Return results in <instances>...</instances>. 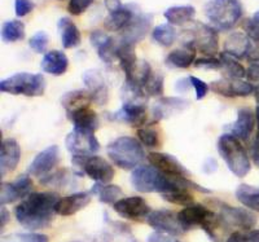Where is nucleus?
I'll return each mask as SVG.
<instances>
[{
  "instance_id": "obj_1",
  "label": "nucleus",
  "mask_w": 259,
  "mask_h": 242,
  "mask_svg": "<svg viewBox=\"0 0 259 242\" xmlns=\"http://www.w3.org/2000/svg\"><path fill=\"white\" fill-rule=\"evenodd\" d=\"M59 196L52 192H32L15 207L17 222L29 230L50 227L56 214Z\"/></svg>"
},
{
  "instance_id": "obj_2",
  "label": "nucleus",
  "mask_w": 259,
  "mask_h": 242,
  "mask_svg": "<svg viewBox=\"0 0 259 242\" xmlns=\"http://www.w3.org/2000/svg\"><path fill=\"white\" fill-rule=\"evenodd\" d=\"M218 153L230 171L237 177H245L250 172V161L241 141L231 133H223L218 139Z\"/></svg>"
},
{
  "instance_id": "obj_3",
  "label": "nucleus",
  "mask_w": 259,
  "mask_h": 242,
  "mask_svg": "<svg viewBox=\"0 0 259 242\" xmlns=\"http://www.w3.org/2000/svg\"><path fill=\"white\" fill-rule=\"evenodd\" d=\"M106 153L122 170H133L144 160L145 153L142 142L131 136H121L106 147Z\"/></svg>"
},
{
  "instance_id": "obj_4",
  "label": "nucleus",
  "mask_w": 259,
  "mask_h": 242,
  "mask_svg": "<svg viewBox=\"0 0 259 242\" xmlns=\"http://www.w3.org/2000/svg\"><path fill=\"white\" fill-rule=\"evenodd\" d=\"M203 11L211 26L221 31L232 29L242 17L240 0H209Z\"/></svg>"
},
{
  "instance_id": "obj_5",
  "label": "nucleus",
  "mask_w": 259,
  "mask_h": 242,
  "mask_svg": "<svg viewBox=\"0 0 259 242\" xmlns=\"http://www.w3.org/2000/svg\"><path fill=\"white\" fill-rule=\"evenodd\" d=\"M178 219L187 230L192 227H201L212 242H219L215 234V229L222 224L219 214L212 213L211 210L202 205H191L178 213Z\"/></svg>"
},
{
  "instance_id": "obj_6",
  "label": "nucleus",
  "mask_w": 259,
  "mask_h": 242,
  "mask_svg": "<svg viewBox=\"0 0 259 242\" xmlns=\"http://www.w3.org/2000/svg\"><path fill=\"white\" fill-rule=\"evenodd\" d=\"M47 87L45 77L32 73H17L0 82V91L11 94H24L27 98L43 96Z\"/></svg>"
},
{
  "instance_id": "obj_7",
  "label": "nucleus",
  "mask_w": 259,
  "mask_h": 242,
  "mask_svg": "<svg viewBox=\"0 0 259 242\" xmlns=\"http://www.w3.org/2000/svg\"><path fill=\"white\" fill-rule=\"evenodd\" d=\"M73 166L75 174L85 175L95 183L109 184L114 177V168L108 161L99 156H73Z\"/></svg>"
},
{
  "instance_id": "obj_8",
  "label": "nucleus",
  "mask_w": 259,
  "mask_h": 242,
  "mask_svg": "<svg viewBox=\"0 0 259 242\" xmlns=\"http://www.w3.org/2000/svg\"><path fill=\"white\" fill-rule=\"evenodd\" d=\"M187 43H191L205 56H214L219 48L218 31L209 25L196 22L189 30V40Z\"/></svg>"
},
{
  "instance_id": "obj_9",
  "label": "nucleus",
  "mask_w": 259,
  "mask_h": 242,
  "mask_svg": "<svg viewBox=\"0 0 259 242\" xmlns=\"http://www.w3.org/2000/svg\"><path fill=\"white\" fill-rule=\"evenodd\" d=\"M219 218L222 224L228 228H240L241 230H251L256 224V216L253 211L244 207H233L226 202H218Z\"/></svg>"
},
{
  "instance_id": "obj_10",
  "label": "nucleus",
  "mask_w": 259,
  "mask_h": 242,
  "mask_svg": "<svg viewBox=\"0 0 259 242\" xmlns=\"http://www.w3.org/2000/svg\"><path fill=\"white\" fill-rule=\"evenodd\" d=\"M65 147L73 156H92L100 149L95 132L74 128L65 137Z\"/></svg>"
},
{
  "instance_id": "obj_11",
  "label": "nucleus",
  "mask_w": 259,
  "mask_h": 242,
  "mask_svg": "<svg viewBox=\"0 0 259 242\" xmlns=\"http://www.w3.org/2000/svg\"><path fill=\"white\" fill-rule=\"evenodd\" d=\"M148 224L162 233H167L170 236H179L187 232V229L182 225L178 219V214L172 213L170 210H156L149 214L147 218Z\"/></svg>"
},
{
  "instance_id": "obj_12",
  "label": "nucleus",
  "mask_w": 259,
  "mask_h": 242,
  "mask_svg": "<svg viewBox=\"0 0 259 242\" xmlns=\"http://www.w3.org/2000/svg\"><path fill=\"white\" fill-rule=\"evenodd\" d=\"M113 209L118 215L128 220H143L152 213L147 201L138 196L122 198L113 205Z\"/></svg>"
},
{
  "instance_id": "obj_13",
  "label": "nucleus",
  "mask_w": 259,
  "mask_h": 242,
  "mask_svg": "<svg viewBox=\"0 0 259 242\" xmlns=\"http://www.w3.org/2000/svg\"><path fill=\"white\" fill-rule=\"evenodd\" d=\"M152 24H153V16L148 15V13L135 12L133 20L130 21V24L122 30L121 41H126V43L135 45L136 43L143 40L148 35Z\"/></svg>"
},
{
  "instance_id": "obj_14",
  "label": "nucleus",
  "mask_w": 259,
  "mask_h": 242,
  "mask_svg": "<svg viewBox=\"0 0 259 242\" xmlns=\"http://www.w3.org/2000/svg\"><path fill=\"white\" fill-rule=\"evenodd\" d=\"M57 161H59V147L57 145H51V147L43 149L40 153L34 157L27 172L32 176L41 179V177L51 174L53 167L57 165Z\"/></svg>"
},
{
  "instance_id": "obj_15",
  "label": "nucleus",
  "mask_w": 259,
  "mask_h": 242,
  "mask_svg": "<svg viewBox=\"0 0 259 242\" xmlns=\"http://www.w3.org/2000/svg\"><path fill=\"white\" fill-rule=\"evenodd\" d=\"M161 172L153 166H140L131 172V184L140 193H150L157 190Z\"/></svg>"
},
{
  "instance_id": "obj_16",
  "label": "nucleus",
  "mask_w": 259,
  "mask_h": 242,
  "mask_svg": "<svg viewBox=\"0 0 259 242\" xmlns=\"http://www.w3.org/2000/svg\"><path fill=\"white\" fill-rule=\"evenodd\" d=\"M212 92L224 98H246L254 93L255 87L241 79H218L210 84Z\"/></svg>"
},
{
  "instance_id": "obj_17",
  "label": "nucleus",
  "mask_w": 259,
  "mask_h": 242,
  "mask_svg": "<svg viewBox=\"0 0 259 242\" xmlns=\"http://www.w3.org/2000/svg\"><path fill=\"white\" fill-rule=\"evenodd\" d=\"M113 121L123 122L133 127H142L143 124L147 123L148 115L145 104L136 103H123L121 109H118L113 114H109Z\"/></svg>"
},
{
  "instance_id": "obj_18",
  "label": "nucleus",
  "mask_w": 259,
  "mask_h": 242,
  "mask_svg": "<svg viewBox=\"0 0 259 242\" xmlns=\"http://www.w3.org/2000/svg\"><path fill=\"white\" fill-rule=\"evenodd\" d=\"M150 165L157 168L159 172L167 175V176H188L187 170L174 156L167 153H159V152H152L148 156Z\"/></svg>"
},
{
  "instance_id": "obj_19",
  "label": "nucleus",
  "mask_w": 259,
  "mask_h": 242,
  "mask_svg": "<svg viewBox=\"0 0 259 242\" xmlns=\"http://www.w3.org/2000/svg\"><path fill=\"white\" fill-rule=\"evenodd\" d=\"M21 158L20 144L16 139H6L0 147V171L4 174L15 171Z\"/></svg>"
},
{
  "instance_id": "obj_20",
  "label": "nucleus",
  "mask_w": 259,
  "mask_h": 242,
  "mask_svg": "<svg viewBox=\"0 0 259 242\" xmlns=\"http://www.w3.org/2000/svg\"><path fill=\"white\" fill-rule=\"evenodd\" d=\"M91 192H78L74 195L60 198L56 204V214L61 216H71L77 214L91 202Z\"/></svg>"
},
{
  "instance_id": "obj_21",
  "label": "nucleus",
  "mask_w": 259,
  "mask_h": 242,
  "mask_svg": "<svg viewBox=\"0 0 259 242\" xmlns=\"http://www.w3.org/2000/svg\"><path fill=\"white\" fill-rule=\"evenodd\" d=\"M253 41L245 33H240V31H235V33L230 34L224 40V51L226 54L231 55L235 59H244V57H249L251 50H253Z\"/></svg>"
},
{
  "instance_id": "obj_22",
  "label": "nucleus",
  "mask_w": 259,
  "mask_h": 242,
  "mask_svg": "<svg viewBox=\"0 0 259 242\" xmlns=\"http://www.w3.org/2000/svg\"><path fill=\"white\" fill-rule=\"evenodd\" d=\"M83 83L85 88L91 92L94 103L100 107L108 103V87H106L103 75L99 71L94 69L85 71L83 74Z\"/></svg>"
},
{
  "instance_id": "obj_23",
  "label": "nucleus",
  "mask_w": 259,
  "mask_h": 242,
  "mask_svg": "<svg viewBox=\"0 0 259 242\" xmlns=\"http://www.w3.org/2000/svg\"><path fill=\"white\" fill-rule=\"evenodd\" d=\"M189 108V101L178 98H161L153 107V119L162 121L167 119L175 114H179L183 110Z\"/></svg>"
},
{
  "instance_id": "obj_24",
  "label": "nucleus",
  "mask_w": 259,
  "mask_h": 242,
  "mask_svg": "<svg viewBox=\"0 0 259 242\" xmlns=\"http://www.w3.org/2000/svg\"><path fill=\"white\" fill-rule=\"evenodd\" d=\"M90 41H91L92 47L96 51L97 56L100 57L101 61L105 64H110L115 57V50L117 45L114 44L113 38L109 35H106L101 30H95L90 35Z\"/></svg>"
},
{
  "instance_id": "obj_25",
  "label": "nucleus",
  "mask_w": 259,
  "mask_h": 242,
  "mask_svg": "<svg viewBox=\"0 0 259 242\" xmlns=\"http://www.w3.org/2000/svg\"><path fill=\"white\" fill-rule=\"evenodd\" d=\"M256 117L254 112L249 108H242L237 112V119L231 126V135L239 140H247L253 133L255 127Z\"/></svg>"
},
{
  "instance_id": "obj_26",
  "label": "nucleus",
  "mask_w": 259,
  "mask_h": 242,
  "mask_svg": "<svg viewBox=\"0 0 259 242\" xmlns=\"http://www.w3.org/2000/svg\"><path fill=\"white\" fill-rule=\"evenodd\" d=\"M152 74H153V71H152L149 64L145 60L138 59V61L124 73V75H126V84L135 89L143 91L149 78L152 77Z\"/></svg>"
},
{
  "instance_id": "obj_27",
  "label": "nucleus",
  "mask_w": 259,
  "mask_h": 242,
  "mask_svg": "<svg viewBox=\"0 0 259 242\" xmlns=\"http://www.w3.org/2000/svg\"><path fill=\"white\" fill-rule=\"evenodd\" d=\"M69 60L62 51H50L43 56L40 69L51 75H62L66 73Z\"/></svg>"
},
{
  "instance_id": "obj_28",
  "label": "nucleus",
  "mask_w": 259,
  "mask_h": 242,
  "mask_svg": "<svg viewBox=\"0 0 259 242\" xmlns=\"http://www.w3.org/2000/svg\"><path fill=\"white\" fill-rule=\"evenodd\" d=\"M60 101L64 109L66 110V114H69L83 108H89L94 99L89 89H74L62 94Z\"/></svg>"
},
{
  "instance_id": "obj_29",
  "label": "nucleus",
  "mask_w": 259,
  "mask_h": 242,
  "mask_svg": "<svg viewBox=\"0 0 259 242\" xmlns=\"http://www.w3.org/2000/svg\"><path fill=\"white\" fill-rule=\"evenodd\" d=\"M196 52L197 50L191 43H186L183 47L171 51L166 57V64L172 68L187 69L196 61Z\"/></svg>"
},
{
  "instance_id": "obj_30",
  "label": "nucleus",
  "mask_w": 259,
  "mask_h": 242,
  "mask_svg": "<svg viewBox=\"0 0 259 242\" xmlns=\"http://www.w3.org/2000/svg\"><path fill=\"white\" fill-rule=\"evenodd\" d=\"M57 29L61 35L62 47L71 50L80 44V31L69 17L60 18L57 22Z\"/></svg>"
},
{
  "instance_id": "obj_31",
  "label": "nucleus",
  "mask_w": 259,
  "mask_h": 242,
  "mask_svg": "<svg viewBox=\"0 0 259 242\" xmlns=\"http://www.w3.org/2000/svg\"><path fill=\"white\" fill-rule=\"evenodd\" d=\"M68 117L73 122L74 128H78V130L95 132L99 127V117L95 113V110H92L90 107L83 108V109L77 110V112L69 113Z\"/></svg>"
},
{
  "instance_id": "obj_32",
  "label": "nucleus",
  "mask_w": 259,
  "mask_h": 242,
  "mask_svg": "<svg viewBox=\"0 0 259 242\" xmlns=\"http://www.w3.org/2000/svg\"><path fill=\"white\" fill-rule=\"evenodd\" d=\"M135 11L130 7H122L117 12L109 13V16L104 20V27L108 31H122L130 21L133 20Z\"/></svg>"
},
{
  "instance_id": "obj_33",
  "label": "nucleus",
  "mask_w": 259,
  "mask_h": 242,
  "mask_svg": "<svg viewBox=\"0 0 259 242\" xmlns=\"http://www.w3.org/2000/svg\"><path fill=\"white\" fill-rule=\"evenodd\" d=\"M196 15V8L193 6H174L165 11L163 16L171 25H184L191 22Z\"/></svg>"
},
{
  "instance_id": "obj_34",
  "label": "nucleus",
  "mask_w": 259,
  "mask_h": 242,
  "mask_svg": "<svg viewBox=\"0 0 259 242\" xmlns=\"http://www.w3.org/2000/svg\"><path fill=\"white\" fill-rule=\"evenodd\" d=\"M92 195L99 197V201L101 204H113L119 201V197L122 195V189L114 184H101L95 183L91 188Z\"/></svg>"
},
{
  "instance_id": "obj_35",
  "label": "nucleus",
  "mask_w": 259,
  "mask_h": 242,
  "mask_svg": "<svg viewBox=\"0 0 259 242\" xmlns=\"http://www.w3.org/2000/svg\"><path fill=\"white\" fill-rule=\"evenodd\" d=\"M236 198L251 211L259 213V188L241 184L236 189Z\"/></svg>"
},
{
  "instance_id": "obj_36",
  "label": "nucleus",
  "mask_w": 259,
  "mask_h": 242,
  "mask_svg": "<svg viewBox=\"0 0 259 242\" xmlns=\"http://www.w3.org/2000/svg\"><path fill=\"white\" fill-rule=\"evenodd\" d=\"M25 38V25L20 20H11L2 26V39L6 43H15Z\"/></svg>"
},
{
  "instance_id": "obj_37",
  "label": "nucleus",
  "mask_w": 259,
  "mask_h": 242,
  "mask_svg": "<svg viewBox=\"0 0 259 242\" xmlns=\"http://www.w3.org/2000/svg\"><path fill=\"white\" fill-rule=\"evenodd\" d=\"M177 29L171 24H161L152 31V38L162 47H171L177 40Z\"/></svg>"
},
{
  "instance_id": "obj_38",
  "label": "nucleus",
  "mask_w": 259,
  "mask_h": 242,
  "mask_svg": "<svg viewBox=\"0 0 259 242\" xmlns=\"http://www.w3.org/2000/svg\"><path fill=\"white\" fill-rule=\"evenodd\" d=\"M115 57L119 60V65H121L122 70L126 73L138 61L135 45L126 43V41H119V44L117 45V50H115Z\"/></svg>"
},
{
  "instance_id": "obj_39",
  "label": "nucleus",
  "mask_w": 259,
  "mask_h": 242,
  "mask_svg": "<svg viewBox=\"0 0 259 242\" xmlns=\"http://www.w3.org/2000/svg\"><path fill=\"white\" fill-rule=\"evenodd\" d=\"M219 60H221L222 69L227 71V74H228L230 78H232V79H241V78L246 77V69L237 61V59L226 54V52H222L219 55Z\"/></svg>"
},
{
  "instance_id": "obj_40",
  "label": "nucleus",
  "mask_w": 259,
  "mask_h": 242,
  "mask_svg": "<svg viewBox=\"0 0 259 242\" xmlns=\"http://www.w3.org/2000/svg\"><path fill=\"white\" fill-rule=\"evenodd\" d=\"M18 200H22V198H21L20 193L17 192V189L15 188V185L12 183L2 181V184H0V204H2V206L13 204Z\"/></svg>"
},
{
  "instance_id": "obj_41",
  "label": "nucleus",
  "mask_w": 259,
  "mask_h": 242,
  "mask_svg": "<svg viewBox=\"0 0 259 242\" xmlns=\"http://www.w3.org/2000/svg\"><path fill=\"white\" fill-rule=\"evenodd\" d=\"M138 139L148 148H156L159 145L158 132L153 128H139Z\"/></svg>"
},
{
  "instance_id": "obj_42",
  "label": "nucleus",
  "mask_w": 259,
  "mask_h": 242,
  "mask_svg": "<svg viewBox=\"0 0 259 242\" xmlns=\"http://www.w3.org/2000/svg\"><path fill=\"white\" fill-rule=\"evenodd\" d=\"M144 93L147 96H161L162 92H163V77L158 74H152V77L149 78V80L147 82V84L144 86Z\"/></svg>"
},
{
  "instance_id": "obj_43",
  "label": "nucleus",
  "mask_w": 259,
  "mask_h": 242,
  "mask_svg": "<svg viewBox=\"0 0 259 242\" xmlns=\"http://www.w3.org/2000/svg\"><path fill=\"white\" fill-rule=\"evenodd\" d=\"M50 43L48 34L45 31H36L31 38L29 39V45L35 54H45L47 45Z\"/></svg>"
},
{
  "instance_id": "obj_44",
  "label": "nucleus",
  "mask_w": 259,
  "mask_h": 242,
  "mask_svg": "<svg viewBox=\"0 0 259 242\" xmlns=\"http://www.w3.org/2000/svg\"><path fill=\"white\" fill-rule=\"evenodd\" d=\"M2 242H48V237L40 233H15L3 237Z\"/></svg>"
},
{
  "instance_id": "obj_45",
  "label": "nucleus",
  "mask_w": 259,
  "mask_h": 242,
  "mask_svg": "<svg viewBox=\"0 0 259 242\" xmlns=\"http://www.w3.org/2000/svg\"><path fill=\"white\" fill-rule=\"evenodd\" d=\"M69 181V171L68 170H61L55 174H50L47 176L41 177V185H51V186H61Z\"/></svg>"
},
{
  "instance_id": "obj_46",
  "label": "nucleus",
  "mask_w": 259,
  "mask_h": 242,
  "mask_svg": "<svg viewBox=\"0 0 259 242\" xmlns=\"http://www.w3.org/2000/svg\"><path fill=\"white\" fill-rule=\"evenodd\" d=\"M226 242H259V230H236L230 234Z\"/></svg>"
},
{
  "instance_id": "obj_47",
  "label": "nucleus",
  "mask_w": 259,
  "mask_h": 242,
  "mask_svg": "<svg viewBox=\"0 0 259 242\" xmlns=\"http://www.w3.org/2000/svg\"><path fill=\"white\" fill-rule=\"evenodd\" d=\"M244 31L250 40L253 41L255 47H259V22L258 21L254 20L253 17L251 18H246L244 21Z\"/></svg>"
},
{
  "instance_id": "obj_48",
  "label": "nucleus",
  "mask_w": 259,
  "mask_h": 242,
  "mask_svg": "<svg viewBox=\"0 0 259 242\" xmlns=\"http://www.w3.org/2000/svg\"><path fill=\"white\" fill-rule=\"evenodd\" d=\"M194 66L198 69H205V70H218V69H222L221 60L214 56H205L197 59L194 61Z\"/></svg>"
},
{
  "instance_id": "obj_49",
  "label": "nucleus",
  "mask_w": 259,
  "mask_h": 242,
  "mask_svg": "<svg viewBox=\"0 0 259 242\" xmlns=\"http://www.w3.org/2000/svg\"><path fill=\"white\" fill-rule=\"evenodd\" d=\"M92 3L94 0H69L68 12L73 16H79L84 13Z\"/></svg>"
},
{
  "instance_id": "obj_50",
  "label": "nucleus",
  "mask_w": 259,
  "mask_h": 242,
  "mask_svg": "<svg viewBox=\"0 0 259 242\" xmlns=\"http://www.w3.org/2000/svg\"><path fill=\"white\" fill-rule=\"evenodd\" d=\"M189 78V82H191V86L194 88V92H196V99L197 100H202L205 96L207 94V91H209V86L203 80L198 79L197 77H193L191 75Z\"/></svg>"
},
{
  "instance_id": "obj_51",
  "label": "nucleus",
  "mask_w": 259,
  "mask_h": 242,
  "mask_svg": "<svg viewBox=\"0 0 259 242\" xmlns=\"http://www.w3.org/2000/svg\"><path fill=\"white\" fill-rule=\"evenodd\" d=\"M35 8V4L31 0H15V12L17 17H24L32 12V9Z\"/></svg>"
},
{
  "instance_id": "obj_52",
  "label": "nucleus",
  "mask_w": 259,
  "mask_h": 242,
  "mask_svg": "<svg viewBox=\"0 0 259 242\" xmlns=\"http://www.w3.org/2000/svg\"><path fill=\"white\" fill-rule=\"evenodd\" d=\"M147 242H177L172 236L162 232H153L147 237Z\"/></svg>"
},
{
  "instance_id": "obj_53",
  "label": "nucleus",
  "mask_w": 259,
  "mask_h": 242,
  "mask_svg": "<svg viewBox=\"0 0 259 242\" xmlns=\"http://www.w3.org/2000/svg\"><path fill=\"white\" fill-rule=\"evenodd\" d=\"M246 77L250 80H259V61H253L246 70Z\"/></svg>"
},
{
  "instance_id": "obj_54",
  "label": "nucleus",
  "mask_w": 259,
  "mask_h": 242,
  "mask_svg": "<svg viewBox=\"0 0 259 242\" xmlns=\"http://www.w3.org/2000/svg\"><path fill=\"white\" fill-rule=\"evenodd\" d=\"M250 154H251V158H253L254 163H255L256 166H259V133H256L255 140H254L253 144H251Z\"/></svg>"
},
{
  "instance_id": "obj_55",
  "label": "nucleus",
  "mask_w": 259,
  "mask_h": 242,
  "mask_svg": "<svg viewBox=\"0 0 259 242\" xmlns=\"http://www.w3.org/2000/svg\"><path fill=\"white\" fill-rule=\"evenodd\" d=\"M104 4H105V8L108 9V12L113 13L117 12L123 7L121 0H104Z\"/></svg>"
},
{
  "instance_id": "obj_56",
  "label": "nucleus",
  "mask_w": 259,
  "mask_h": 242,
  "mask_svg": "<svg viewBox=\"0 0 259 242\" xmlns=\"http://www.w3.org/2000/svg\"><path fill=\"white\" fill-rule=\"evenodd\" d=\"M202 168L206 174H211V172H214L218 168V165H217V161L215 160H207L206 162L203 163Z\"/></svg>"
},
{
  "instance_id": "obj_57",
  "label": "nucleus",
  "mask_w": 259,
  "mask_h": 242,
  "mask_svg": "<svg viewBox=\"0 0 259 242\" xmlns=\"http://www.w3.org/2000/svg\"><path fill=\"white\" fill-rule=\"evenodd\" d=\"M8 222H9L8 210H7L4 206H2V210H0V227H2V229L8 224Z\"/></svg>"
},
{
  "instance_id": "obj_58",
  "label": "nucleus",
  "mask_w": 259,
  "mask_h": 242,
  "mask_svg": "<svg viewBox=\"0 0 259 242\" xmlns=\"http://www.w3.org/2000/svg\"><path fill=\"white\" fill-rule=\"evenodd\" d=\"M189 84H191L189 78H187V79H179L177 82V84H175V89H177L178 92H187V88H188Z\"/></svg>"
},
{
  "instance_id": "obj_59",
  "label": "nucleus",
  "mask_w": 259,
  "mask_h": 242,
  "mask_svg": "<svg viewBox=\"0 0 259 242\" xmlns=\"http://www.w3.org/2000/svg\"><path fill=\"white\" fill-rule=\"evenodd\" d=\"M254 94H255L256 104H258V105H259V86L255 87V91H254Z\"/></svg>"
},
{
  "instance_id": "obj_60",
  "label": "nucleus",
  "mask_w": 259,
  "mask_h": 242,
  "mask_svg": "<svg viewBox=\"0 0 259 242\" xmlns=\"http://www.w3.org/2000/svg\"><path fill=\"white\" fill-rule=\"evenodd\" d=\"M255 117H256V122H258V128H259V105H256ZM258 133H259V131H258Z\"/></svg>"
},
{
  "instance_id": "obj_61",
  "label": "nucleus",
  "mask_w": 259,
  "mask_h": 242,
  "mask_svg": "<svg viewBox=\"0 0 259 242\" xmlns=\"http://www.w3.org/2000/svg\"><path fill=\"white\" fill-rule=\"evenodd\" d=\"M253 18H254V20H255V21H258V22H259V11H256V12L254 13Z\"/></svg>"
},
{
  "instance_id": "obj_62",
  "label": "nucleus",
  "mask_w": 259,
  "mask_h": 242,
  "mask_svg": "<svg viewBox=\"0 0 259 242\" xmlns=\"http://www.w3.org/2000/svg\"><path fill=\"white\" fill-rule=\"evenodd\" d=\"M177 242H179V241H177Z\"/></svg>"
}]
</instances>
